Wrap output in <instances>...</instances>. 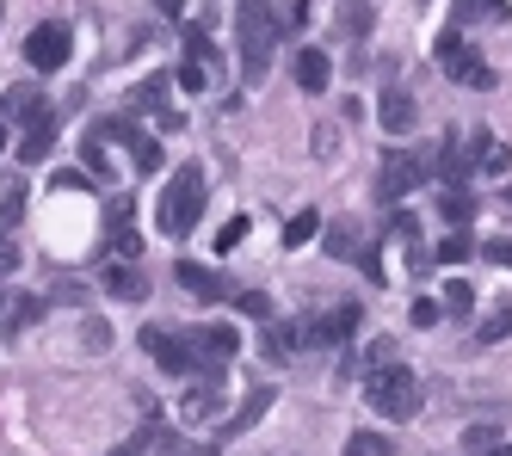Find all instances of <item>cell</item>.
I'll use <instances>...</instances> for the list:
<instances>
[{
	"mask_svg": "<svg viewBox=\"0 0 512 456\" xmlns=\"http://www.w3.org/2000/svg\"><path fill=\"white\" fill-rule=\"evenodd\" d=\"M235 309H241L247 321H272V296H266V290H235Z\"/></svg>",
	"mask_w": 512,
	"mask_h": 456,
	"instance_id": "cell-25",
	"label": "cell"
},
{
	"mask_svg": "<svg viewBox=\"0 0 512 456\" xmlns=\"http://www.w3.org/2000/svg\"><path fill=\"white\" fill-rule=\"evenodd\" d=\"M142 352H149L167 376H210V370H223L216 358H204V346L192 333H161V327H142Z\"/></svg>",
	"mask_w": 512,
	"mask_h": 456,
	"instance_id": "cell-4",
	"label": "cell"
},
{
	"mask_svg": "<svg viewBox=\"0 0 512 456\" xmlns=\"http://www.w3.org/2000/svg\"><path fill=\"white\" fill-rule=\"evenodd\" d=\"M50 185H56V192H87V185H93V179H87V173H75V167H62V173H56Z\"/></svg>",
	"mask_w": 512,
	"mask_h": 456,
	"instance_id": "cell-36",
	"label": "cell"
},
{
	"mask_svg": "<svg viewBox=\"0 0 512 456\" xmlns=\"http://www.w3.org/2000/svg\"><path fill=\"white\" fill-rule=\"evenodd\" d=\"M420 7H426V0H420Z\"/></svg>",
	"mask_w": 512,
	"mask_h": 456,
	"instance_id": "cell-47",
	"label": "cell"
},
{
	"mask_svg": "<svg viewBox=\"0 0 512 456\" xmlns=\"http://www.w3.org/2000/svg\"><path fill=\"white\" fill-rule=\"evenodd\" d=\"M438 216H445L451 228H463V222H475V198L469 192H445L438 198Z\"/></svg>",
	"mask_w": 512,
	"mask_h": 456,
	"instance_id": "cell-24",
	"label": "cell"
},
{
	"mask_svg": "<svg viewBox=\"0 0 512 456\" xmlns=\"http://www.w3.org/2000/svg\"><path fill=\"white\" fill-rule=\"evenodd\" d=\"M68 56H75V37H68V25H38L25 37V62L38 68V74H56V68H68Z\"/></svg>",
	"mask_w": 512,
	"mask_h": 456,
	"instance_id": "cell-8",
	"label": "cell"
},
{
	"mask_svg": "<svg viewBox=\"0 0 512 456\" xmlns=\"http://www.w3.org/2000/svg\"><path fill=\"white\" fill-rule=\"evenodd\" d=\"M334 25H340V37H352V44H358V37H371V31H377L371 0H340V7H334Z\"/></svg>",
	"mask_w": 512,
	"mask_h": 456,
	"instance_id": "cell-18",
	"label": "cell"
},
{
	"mask_svg": "<svg viewBox=\"0 0 512 456\" xmlns=\"http://www.w3.org/2000/svg\"><path fill=\"white\" fill-rule=\"evenodd\" d=\"M7 130H13V124H7V118H0V148H7Z\"/></svg>",
	"mask_w": 512,
	"mask_h": 456,
	"instance_id": "cell-44",
	"label": "cell"
},
{
	"mask_svg": "<svg viewBox=\"0 0 512 456\" xmlns=\"http://www.w3.org/2000/svg\"><path fill=\"white\" fill-rule=\"evenodd\" d=\"M420 179H426V161L414 155V148H389V155L377 161V198L383 204H401Z\"/></svg>",
	"mask_w": 512,
	"mask_h": 456,
	"instance_id": "cell-7",
	"label": "cell"
},
{
	"mask_svg": "<svg viewBox=\"0 0 512 456\" xmlns=\"http://www.w3.org/2000/svg\"><path fill=\"white\" fill-rule=\"evenodd\" d=\"M482 7H488V0H457V31H469V19L482 13Z\"/></svg>",
	"mask_w": 512,
	"mask_h": 456,
	"instance_id": "cell-40",
	"label": "cell"
},
{
	"mask_svg": "<svg viewBox=\"0 0 512 456\" xmlns=\"http://www.w3.org/2000/svg\"><path fill=\"white\" fill-rule=\"evenodd\" d=\"M223 401H229V370H210V376H198V383H192V395L179 401V420H186V426H204V420H216V413H223Z\"/></svg>",
	"mask_w": 512,
	"mask_h": 456,
	"instance_id": "cell-9",
	"label": "cell"
},
{
	"mask_svg": "<svg viewBox=\"0 0 512 456\" xmlns=\"http://www.w3.org/2000/svg\"><path fill=\"white\" fill-rule=\"evenodd\" d=\"M445 309H451V315H469V309H475V290H469L463 278H445Z\"/></svg>",
	"mask_w": 512,
	"mask_h": 456,
	"instance_id": "cell-28",
	"label": "cell"
},
{
	"mask_svg": "<svg viewBox=\"0 0 512 456\" xmlns=\"http://www.w3.org/2000/svg\"><path fill=\"white\" fill-rule=\"evenodd\" d=\"M475 339H482V346H500V339H512V302H500V309L475 327Z\"/></svg>",
	"mask_w": 512,
	"mask_h": 456,
	"instance_id": "cell-21",
	"label": "cell"
},
{
	"mask_svg": "<svg viewBox=\"0 0 512 456\" xmlns=\"http://www.w3.org/2000/svg\"><path fill=\"white\" fill-rule=\"evenodd\" d=\"M118 456H124V450H118Z\"/></svg>",
	"mask_w": 512,
	"mask_h": 456,
	"instance_id": "cell-48",
	"label": "cell"
},
{
	"mask_svg": "<svg viewBox=\"0 0 512 456\" xmlns=\"http://www.w3.org/2000/svg\"><path fill=\"white\" fill-rule=\"evenodd\" d=\"M475 253H482V247H475V235H469V228H457V235H445V241L432 247V265H463Z\"/></svg>",
	"mask_w": 512,
	"mask_h": 456,
	"instance_id": "cell-20",
	"label": "cell"
},
{
	"mask_svg": "<svg viewBox=\"0 0 512 456\" xmlns=\"http://www.w3.org/2000/svg\"><path fill=\"white\" fill-rule=\"evenodd\" d=\"M155 7H161L167 19H179V13H186V0H155Z\"/></svg>",
	"mask_w": 512,
	"mask_h": 456,
	"instance_id": "cell-42",
	"label": "cell"
},
{
	"mask_svg": "<svg viewBox=\"0 0 512 456\" xmlns=\"http://www.w3.org/2000/svg\"><path fill=\"white\" fill-rule=\"evenodd\" d=\"M506 204H512V185H506Z\"/></svg>",
	"mask_w": 512,
	"mask_h": 456,
	"instance_id": "cell-45",
	"label": "cell"
},
{
	"mask_svg": "<svg viewBox=\"0 0 512 456\" xmlns=\"http://www.w3.org/2000/svg\"><path fill=\"white\" fill-rule=\"evenodd\" d=\"M438 68H445L457 87H469V93H488V87L500 81V74L488 68V56L475 50L463 31H445V37H438Z\"/></svg>",
	"mask_w": 512,
	"mask_h": 456,
	"instance_id": "cell-5",
	"label": "cell"
},
{
	"mask_svg": "<svg viewBox=\"0 0 512 456\" xmlns=\"http://www.w3.org/2000/svg\"><path fill=\"white\" fill-rule=\"evenodd\" d=\"M155 444H161V456H216V444H179V438H167V432H161Z\"/></svg>",
	"mask_w": 512,
	"mask_h": 456,
	"instance_id": "cell-34",
	"label": "cell"
},
{
	"mask_svg": "<svg viewBox=\"0 0 512 456\" xmlns=\"http://www.w3.org/2000/svg\"><path fill=\"white\" fill-rule=\"evenodd\" d=\"M321 235V216L315 210H297V216H290V228H284V247H309Z\"/></svg>",
	"mask_w": 512,
	"mask_h": 456,
	"instance_id": "cell-22",
	"label": "cell"
},
{
	"mask_svg": "<svg viewBox=\"0 0 512 456\" xmlns=\"http://www.w3.org/2000/svg\"><path fill=\"white\" fill-rule=\"evenodd\" d=\"M438 315H445V302H432V296H414V309H408V321H414V327H438Z\"/></svg>",
	"mask_w": 512,
	"mask_h": 456,
	"instance_id": "cell-31",
	"label": "cell"
},
{
	"mask_svg": "<svg viewBox=\"0 0 512 456\" xmlns=\"http://www.w3.org/2000/svg\"><path fill=\"white\" fill-rule=\"evenodd\" d=\"M377 118H383V130H389V136H408V130H414V118H420V105H414V93H408V87H383Z\"/></svg>",
	"mask_w": 512,
	"mask_h": 456,
	"instance_id": "cell-14",
	"label": "cell"
},
{
	"mask_svg": "<svg viewBox=\"0 0 512 456\" xmlns=\"http://www.w3.org/2000/svg\"><path fill=\"white\" fill-rule=\"evenodd\" d=\"M364 401H371L383 420H414L426 389H420V376L401 370V364H371L364 370Z\"/></svg>",
	"mask_w": 512,
	"mask_h": 456,
	"instance_id": "cell-2",
	"label": "cell"
},
{
	"mask_svg": "<svg viewBox=\"0 0 512 456\" xmlns=\"http://www.w3.org/2000/svg\"><path fill=\"white\" fill-rule=\"evenodd\" d=\"M482 456H512V444H494V450H482Z\"/></svg>",
	"mask_w": 512,
	"mask_h": 456,
	"instance_id": "cell-43",
	"label": "cell"
},
{
	"mask_svg": "<svg viewBox=\"0 0 512 456\" xmlns=\"http://www.w3.org/2000/svg\"><path fill=\"white\" fill-rule=\"evenodd\" d=\"M482 167H488V173H506V167H512V148L488 142V155H482Z\"/></svg>",
	"mask_w": 512,
	"mask_h": 456,
	"instance_id": "cell-37",
	"label": "cell"
},
{
	"mask_svg": "<svg viewBox=\"0 0 512 456\" xmlns=\"http://www.w3.org/2000/svg\"><path fill=\"white\" fill-rule=\"evenodd\" d=\"M290 74H297L303 93H321L327 74H334V62H327V50H297V56H290Z\"/></svg>",
	"mask_w": 512,
	"mask_h": 456,
	"instance_id": "cell-17",
	"label": "cell"
},
{
	"mask_svg": "<svg viewBox=\"0 0 512 456\" xmlns=\"http://www.w3.org/2000/svg\"><path fill=\"white\" fill-rule=\"evenodd\" d=\"M87 167H93V173H105V136H93V142H87Z\"/></svg>",
	"mask_w": 512,
	"mask_h": 456,
	"instance_id": "cell-41",
	"label": "cell"
},
{
	"mask_svg": "<svg viewBox=\"0 0 512 456\" xmlns=\"http://www.w3.org/2000/svg\"><path fill=\"white\" fill-rule=\"evenodd\" d=\"M482 259L488 265H512V241H482Z\"/></svg>",
	"mask_w": 512,
	"mask_h": 456,
	"instance_id": "cell-38",
	"label": "cell"
},
{
	"mask_svg": "<svg viewBox=\"0 0 512 456\" xmlns=\"http://www.w3.org/2000/svg\"><path fill=\"white\" fill-rule=\"evenodd\" d=\"M0 309H7V302H0Z\"/></svg>",
	"mask_w": 512,
	"mask_h": 456,
	"instance_id": "cell-46",
	"label": "cell"
},
{
	"mask_svg": "<svg viewBox=\"0 0 512 456\" xmlns=\"http://www.w3.org/2000/svg\"><path fill=\"white\" fill-rule=\"evenodd\" d=\"M0 315H7V333H19V327H31V321L44 315V302H38V296H13Z\"/></svg>",
	"mask_w": 512,
	"mask_h": 456,
	"instance_id": "cell-23",
	"label": "cell"
},
{
	"mask_svg": "<svg viewBox=\"0 0 512 456\" xmlns=\"http://www.w3.org/2000/svg\"><path fill=\"white\" fill-rule=\"evenodd\" d=\"M235 31H241V74H247V81H266L272 50H278L272 0H235Z\"/></svg>",
	"mask_w": 512,
	"mask_h": 456,
	"instance_id": "cell-1",
	"label": "cell"
},
{
	"mask_svg": "<svg viewBox=\"0 0 512 456\" xmlns=\"http://www.w3.org/2000/svg\"><path fill=\"white\" fill-rule=\"evenodd\" d=\"M364 321V309L358 302H340L334 315H321V321H309V346H346L352 339V327Z\"/></svg>",
	"mask_w": 512,
	"mask_h": 456,
	"instance_id": "cell-11",
	"label": "cell"
},
{
	"mask_svg": "<svg viewBox=\"0 0 512 456\" xmlns=\"http://www.w3.org/2000/svg\"><path fill=\"white\" fill-rule=\"evenodd\" d=\"M247 228H253V222H247V216H229V222H223V228H216V253H235V247H241V241H247Z\"/></svg>",
	"mask_w": 512,
	"mask_h": 456,
	"instance_id": "cell-27",
	"label": "cell"
},
{
	"mask_svg": "<svg viewBox=\"0 0 512 456\" xmlns=\"http://www.w3.org/2000/svg\"><path fill=\"white\" fill-rule=\"evenodd\" d=\"M130 105H142V111H149V105H161V111H167V87H161V81H142V87L130 93Z\"/></svg>",
	"mask_w": 512,
	"mask_h": 456,
	"instance_id": "cell-35",
	"label": "cell"
},
{
	"mask_svg": "<svg viewBox=\"0 0 512 456\" xmlns=\"http://www.w3.org/2000/svg\"><path fill=\"white\" fill-rule=\"evenodd\" d=\"M0 272H19V247H13V235H0Z\"/></svg>",
	"mask_w": 512,
	"mask_h": 456,
	"instance_id": "cell-39",
	"label": "cell"
},
{
	"mask_svg": "<svg viewBox=\"0 0 512 456\" xmlns=\"http://www.w3.org/2000/svg\"><path fill=\"white\" fill-rule=\"evenodd\" d=\"M494 444H500V426H469V432H463V450H469V456H482V450H494Z\"/></svg>",
	"mask_w": 512,
	"mask_h": 456,
	"instance_id": "cell-29",
	"label": "cell"
},
{
	"mask_svg": "<svg viewBox=\"0 0 512 456\" xmlns=\"http://www.w3.org/2000/svg\"><path fill=\"white\" fill-rule=\"evenodd\" d=\"M99 284H105V296H118V302H142V296H149V278H142L130 259H124V265L112 259V265H105V278H99Z\"/></svg>",
	"mask_w": 512,
	"mask_h": 456,
	"instance_id": "cell-16",
	"label": "cell"
},
{
	"mask_svg": "<svg viewBox=\"0 0 512 456\" xmlns=\"http://www.w3.org/2000/svg\"><path fill=\"white\" fill-rule=\"evenodd\" d=\"M272 401H278V389H272V383H253V389H247V401H241V407L229 413V420H223V438H241V432H253V426L266 420V407H272Z\"/></svg>",
	"mask_w": 512,
	"mask_h": 456,
	"instance_id": "cell-12",
	"label": "cell"
},
{
	"mask_svg": "<svg viewBox=\"0 0 512 456\" xmlns=\"http://www.w3.org/2000/svg\"><path fill=\"white\" fill-rule=\"evenodd\" d=\"M192 339L204 346V358H216V364L241 352V333H235V327H192Z\"/></svg>",
	"mask_w": 512,
	"mask_h": 456,
	"instance_id": "cell-19",
	"label": "cell"
},
{
	"mask_svg": "<svg viewBox=\"0 0 512 456\" xmlns=\"http://www.w3.org/2000/svg\"><path fill=\"white\" fill-rule=\"evenodd\" d=\"M130 161H136V173H155V167H161V142H149V136H142V142L130 148Z\"/></svg>",
	"mask_w": 512,
	"mask_h": 456,
	"instance_id": "cell-32",
	"label": "cell"
},
{
	"mask_svg": "<svg viewBox=\"0 0 512 456\" xmlns=\"http://www.w3.org/2000/svg\"><path fill=\"white\" fill-rule=\"evenodd\" d=\"M346 456H389V438H377V432H358V438H346Z\"/></svg>",
	"mask_w": 512,
	"mask_h": 456,
	"instance_id": "cell-30",
	"label": "cell"
},
{
	"mask_svg": "<svg viewBox=\"0 0 512 456\" xmlns=\"http://www.w3.org/2000/svg\"><path fill=\"white\" fill-rule=\"evenodd\" d=\"M327 253L334 259H364V241L352 235V228H327Z\"/></svg>",
	"mask_w": 512,
	"mask_h": 456,
	"instance_id": "cell-26",
	"label": "cell"
},
{
	"mask_svg": "<svg viewBox=\"0 0 512 456\" xmlns=\"http://www.w3.org/2000/svg\"><path fill=\"white\" fill-rule=\"evenodd\" d=\"M216 81H223V56L210 50L204 25H186V62H179V87H186V93H210Z\"/></svg>",
	"mask_w": 512,
	"mask_h": 456,
	"instance_id": "cell-6",
	"label": "cell"
},
{
	"mask_svg": "<svg viewBox=\"0 0 512 456\" xmlns=\"http://www.w3.org/2000/svg\"><path fill=\"white\" fill-rule=\"evenodd\" d=\"M38 111H50V105H44V93L31 87V81H13L7 99H0V118H7V124H31Z\"/></svg>",
	"mask_w": 512,
	"mask_h": 456,
	"instance_id": "cell-15",
	"label": "cell"
},
{
	"mask_svg": "<svg viewBox=\"0 0 512 456\" xmlns=\"http://www.w3.org/2000/svg\"><path fill=\"white\" fill-rule=\"evenodd\" d=\"M198 210H204V167L186 161V167H173L167 192H161V204H155L161 235H192V228H198Z\"/></svg>",
	"mask_w": 512,
	"mask_h": 456,
	"instance_id": "cell-3",
	"label": "cell"
},
{
	"mask_svg": "<svg viewBox=\"0 0 512 456\" xmlns=\"http://www.w3.org/2000/svg\"><path fill=\"white\" fill-rule=\"evenodd\" d=\"M25 136H19V161L25 167H38V161H50V148H56V111H38L31 124H19Z\"/></svg>",
	"mask_w": 512,
	"mask_h": 456,
	"instance_id": "cell-13",
	"label": "cell"
},
{
	"mask_svg": "<svg viewBox=\"0 0 512 456\" xmlns=\"http://www.w3.org/2000/svg\"><path fill=\"white\" fill-rule=\"evenodd\" d=\"M173 278H179V290L198 296V302H223V296H235V290L216 278L210 265H198V259H179V265H173Z\"/></svg>",
	"mask_w": 512,
	"mask_h": 456,
	"instance_id": "cell-10",
	"label": "cell"
},
{
	"mask_svg": "<svg viewBox=\"0 0 512 456\" xmlns=\"http://www.w3.org/2000/svg\"><path fill=\"white\" fill-rule=\"evenodd\" d=\"M99 136H105V142H124V148H136V142H142V130H136L130 118H112V124H105Z\"/></svg>",
	"mask_w": 512,
	"mask_h": 456,
	"instance_id": "cell-33",
	"label": "cell"
}]
</instances>
